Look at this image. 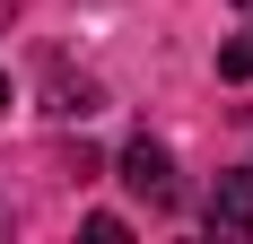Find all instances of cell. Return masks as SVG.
Returning <instances> with one entry per match:
<instances>
[{
	"label": "cell",
	"instance_id": "6da1fadb",
	"mask_svg": "<svg viewBox=\"0 0 253 244\" xmlns=\"http://www.w3.org/2000/svg\"><path fill=\"white\" fill-rule=\"evenodd\" d=\"M123 183L140 201H149V209H175V157H166V148L149 140V131H140V140L123 148Z\"/></svg>",
	"mask_w": 253,
	"mask_h": 244
},
{
	"label": "cell",
	"instance_id": "7a4b0ae2",
	"mask_svg": "<svg viewBox=\"0 0 253 244\" xmlns=\"http://www.w3.org/2000/svg\"><path fill=\"white\" fill-rule=\"evenodd\" d=\"M201 218H210V236H253V174H218Z\"/></svg>",
	"mask_w": 253,
	"mask_h": 244
},
{
	"label": "cell",
	"instance_id": "3957f363",
	"mask_svg": "<svg viewBox=\"0 0 253 244\" xmlns=\"http://www.w3.org/2000/svg\"><path fill=\"white\" fill-rule=\"evenodd\" d=\"M218 79H253V35H227L218 44Z\"/></svg>",
	"mask_w": 253,
	"mask_h": 244
},
{
	"label": "cell",
	"instance_id": "277c9868",
	"mask_svg": "<svg viewBox=\"0 0 253 244\" xmlns=\"http://www.w3.org/2000/svg\"><path fill=\"white\" fill-rule=\"evenodd\" d=\"M0 105H9V70H0Z\"/></svg>",
	"mask_w": 253,
	"mask_h": 244
},
{
	"label": "cell",
	"instance_id": "5b68a950",
	"mask_svg": "<svg viewBox=\"0 0 253 244\" xmlns=\"http://www.w3.org/2000/svg\"><path fill=\"white\" fill-rule=\"evenodd\" d=\"M0 26H9V0H0Z\"/></svg>",
	"mask_w": 253,
	"mask_h": 244
},
{
	"label": "cell",
	"instance_id": "8992f818",
	"mask_svg": "<svg viewBox=\"0 0 253 244\" xmlns=\"http://www.w3.org/2000/svg\"><path fill=\"white\" fill-rule=\"evenodd\" d=\"M236 9H245V18H253V0H236Z\"/></svg>",
	"mask_w": 253,
	"mask_h": 244
}]
</instances>
